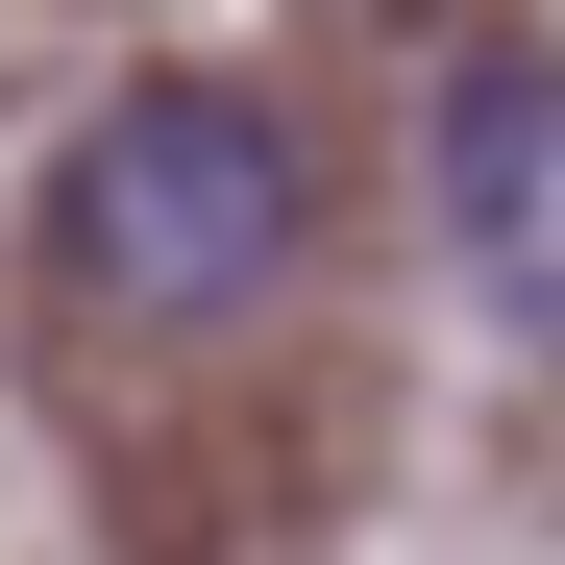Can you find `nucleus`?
<instances>
[{"label": "nucleus", "mask_w": 565, "mask_h": 565, "mask_svg": "<svg viewBox=\"0 0 565 565\" xmlns=\"http://www.w3.org/2000/svg\"><path fill=\"white\" fill-rule=\"evenodd\" d=\"M296 246H320V148L246 74H124L50 172V296H99L124 344H246Z\"/></svg>", "instance_id": "1"}, {"label": "nucleus", "mask_w": 565, "mask_h": 565, "mask_svg": "<svg viewBox=\"0 0 565 565\" xmlns=\"http://www.w3.org/2000/svg\"><path fill=\"white\" fill-rule=\"evenodd\" d=\"M443 270L516 344H565V50H467L443 74Z\"/></svg>", "instance_id": "2"}]
</instances>
